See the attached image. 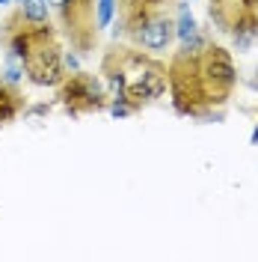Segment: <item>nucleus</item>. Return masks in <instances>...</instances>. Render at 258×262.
Listing matches in <instances>:
<instances>
[{
	"mask_svg": "<svg viewBox=\"0 0 258 262\" xmlns=\"http://www.w3.org/2000/svg\"><path fill=\"white\" fill-rule=\"evenodd\" d=\"M208 18L241 54L258 42V0H208Z\"/></svg>",
	"mask_w": 258,
	"mask_h": 262,
	"instance_id": "5",
	"label": "nucleus"
},
{
	"mask_svg": "<svg viewBox=\"0 0 258 262\" xmlns=\"http://www.w3.org/2000/svg\"><path fill=\"white\" fill-rule=\"evenodd\" d=\"M113 12H116V0H98V27L101 30L113 21Z\"/></svg>",
	"mask_w": 258,
	"mask_h": 262,
	"instance_id": "12",
	"label": "nucleus"
},
{
	"mask_svg": "<svg viewBox=\"0 0 258 262\" xmlns=\"http://www.w3.org/2000/svg\"><path fill=\"white\" fill-rule=\"evenodd\" d=\"M48 9L54 15V24L81 57L95 54L101 45L98 0H48Z\"/></svg>",
	"mask_w": 258,
	"mask_h": 262,
	"instance_id": "4",
	"label": "nucleus"
},
{
	"mask_svg": "<svg viewBox=\"0 0 258 262\" xmlns=\"http://www.w3.org/2000/svg\"><path fill=\"white\" fill-rule=\"evenodd\" d=\"M60 27L54 21H33L15 6L0 21V48L6 57H15L27 81L36 86H54L65 78L63 66V42Z\"/></svg>",
	"mask_w": 258,
	"mask_h": 262,
	"instance_id": "3",
	"label": "nucleus"
},
{
	"mask_svg": "<svg viewBox=\"0 0 258 262\" xmlns=\"http://www.w3.org/2000/svg\"><path fill=\"white\" fill-rule=\"evenodd\" d=\"M252 143H258V128H255V131H252Z\"/></svg>",
	"mask_w": 258,
	"mask_h": 262,
	"instance_id": "13",
	"label": "nucleus"
},
{
	"mask_svg": "<svg viewBox=\"0 0 258 262\" xmlns=\"http://www.w3.org/2000/svg\"><path fill=\"white\" fill-rule=\"evenodd\" d=\"M196 33H199V24H196L193 12L187 9V3L181 0V6H178V12H175V39H181V42H190Z\"/></svg>",
	"mask_w": 258,
	"mask_h": 262,
	"instance_id": "10",
	"label": "nucleus"
},
{
	"mask_svg": "<svg viewBox=\"0 0 258 262\" xmlns=\"http://www.w3.org/2000/svg\"><path fill=\"white\" fill-rule=\"evenodd\" d=\"M178 6H181V0H116L119 15H116L113 36L116 39H128L131 33L140 27V21L145 15H151L158 9H172V12H178Z\"/></svg>",
	"mask_w": 258,
	"mask_h": 262,
	"instance_id": "8",
	"label": "nucleus"
},
{
	"mask_svg": "<svg viewBox=\"0 0 258 262\" xmlns=\"http://www.w3.org/2000/svg\"><path fill=\"white\" fill-rule=\"evenodd\" d=\"M98 75L110 93V104L125 107L128 114H140L158 104L166 96V63L158 54L143 51L131 42L113 39L104 54Z\"/></svg>",
	"mask_w": 258,
	"mask_h": 262,
	"instance_id": "2",
	"label": "nucleus"
},
{
	"mask_svg": "<svg viewBox=\"0 0 258 262\" xmlns=\"http://www.w3.org/2000/svg\"><path fill=\"white\" fill-rule=\"evenodd\" d=\"M21 12L33 21H48L50 18V9H48V0H18Z\"/></svg>",
	"mask_w": 258,
	"mask_h": 262,
	"instance_id": "11",
	"label": "nucleus"
},
{
	"mask_svg": "<svg viewBox=\"0 0 258 262\" xmlns=\"http://www.w3.org/2000/svg\"><path fill=\"white\" fill-rule=\"evenodd\" d=\"M57 101L63 104V111L71 119H81V116H92L107 111L110 93L101 81V75L74 69V72H65V78L57 83Z\"/></svg>",
	"mask_w": 258,
	"mask_h": 262,
	"instance_id": "6",
	"label": "nucleus"
},
{
	"mask_svg": "<svg viewBox=\"0 0 258 262\" xmlns=\"http://www.w3.org/2000/svg\"><path fill=\"white\" fill-rule=\"evenodd\" d=\"M24 111H27V96H24L21 83L9 81L0 69V128L12 125L18 116H24Z\"/></svg>",
	"mask_w": 258,
	"mask_h": 262,
	"instance_id": "9",
	"label": "nucleus"
},
{
	"mask_svg": "<svg viewBox=\"0 0 258 262\" xmlns=\"http://www.w3.org/2000/svg\"><path fill=\"white\" fill-rule=\"evenodd\" d=\"M166 90L178 116L199 122H220L238 90V66L231 51L199 30L181 42L166 63Z\"/></svg>",
	"mask_w": 258,
	"mask_h": 262,
	"instance_id": "1",
	"label": "nucleus"
},
{
	"mask_svg": "<svg viewBox=\"0 0 258 262\" xmlns=\"http://www.w3.org/2000/svg\"><path fill=\"white\" fill-rule=\"evenodd\" d=\"M131 45L151 54H166L169 45L175 42V12L172 9H158L140 21V27L128 36Z\"/></svg>",
	"mask_w": 258,
	"mask_h": 262,
	"instance_id": "7",
	"label": "nucleus"
},
{
	"mask_svg": "<svg viewBox=\"0 0 258 262\" xmlns=\"http://www.w3.org/2000/svg\"><path fill=\"white\" fill-rule=\"evenodd\" d=\"M255 86H258V69H255Z\"/></svg>",
	"mask_w": 258,
	"mask_h": 262,
	"instance_id": "14",
	"label": "nucleus"
}]
</instances>
